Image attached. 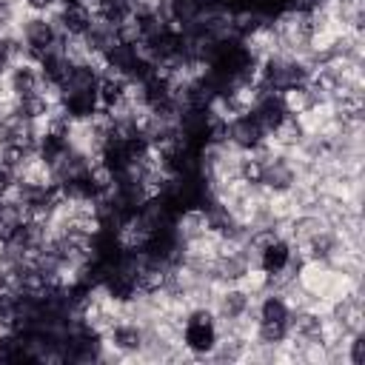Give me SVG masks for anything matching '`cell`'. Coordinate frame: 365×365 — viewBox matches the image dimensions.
I'll return each mask as SVG.
<instances>
[{"mask_svg": "<svg viewBox=\"0 0 365 365\" xmlns=\"http://www.w3.org/2000/svg\"><path fill=\"white\" fill-rule=\"evenodd\" d=\"M17 31H20L23 43H26L31 51H37L40 57H43L46 51H51V48L57 46V40H60V31L54 29V23H51L46 14H31V11H26V14L20 17V23H17Z\"/></svg>", "mask_w": 365, "mask_h": 365, "instance_id": "1", "label": "cell"}, {"mask_svg": "<svg viewBox=\"0 0 365 365\" xmlns=\"http://www.w3.org/2000/svg\"><path fill=\"white\" fill-rule=\"evenodd\" d=\"M251 305H254V299H251V294H248L242 285H222V288L217 291L214 302H211L217 319H237V317H242Z\"/></svg>", "mask_w": 365, "mask_h": 365, "instance_id": "2", "label": "cell"}, {"mask_svg": "<svg viewBox=\"0 0 365 365\" xmlns=\"http://www.w3.org/2000/svg\"><path fill=\"white\" fill-rule=\"evenodd\" d=\"M268 134H265V128L259 125V120L248 111V114H242V117H234V120H228V143L237 148V151H251L257 143H262Z\"/></svg>", "mask_w": 365, "mask_h": 365, "instance_id": "3", "label": "cell"}, {"mask_svg": "<svg viewBox=\"0 0 365 365\" xmlns=\"http://www.w3.org/2000/svg\"><path fill=\"white\" fill-rule=\"evenodd\" d=\"M217 328L214 322H185L182 328V345L194 354V362H205L208 354L217 345Z\"/></svg>", "mask_w": 365, "mask_h": 365, "instance_id": "4", "label": "cell"}, {"mask_svg": "<svg viewBox=\"0 0 365 365\" xmlns=\"http://www.w3.org/2000/svg\"><path fill=\"white\" fill-rule=\"evenodd\" d=\"M108 345H114L128 362H137L140 351H143V342H145V334L137 322H117L106 336H103Z\"/></svg>", "mask_w": 365, "mask_h": 365, "instance_id": "5", "label": "cell"}, {"mask_svg": "<svg viewBox=\"0 0 365 365\" xmlns=\"http://www.w3.org/2000/svg\"><path fill=\"white\" fill-rule=\"evenodd\" d=\"M171 231L182 242L200 237L202 231H208V211L205 208H182V211H177L174 222H171Z\"/></svg>", "mask_w": 365, "mask_h": 365, "instance_id": "6", "label": "cell"}, {"mask_svg": "<svg viewBox=\"0 0 365 365\" xmlns=\"http://www.w3.org/2000/svg\"><path fill=\"white\" fill-rule=\"evenodd\" d=\"M6 80H9L11 91H14V97L20 100V97H26V94H34L43 77H40V68H37V63L20 60V63H14V66L9 68Z\"/></svg>", "mask_w": 365, "mask_h": 365, "instance_id": "7", "label": "cell"}, {"mask_svg": "<svg viewBox=\"0 0 365 365\" xmlns=\"http://www.w3.org/2000/svg\"><path fill=\"white\" fill-rule=\"evenodd\" d=\"M279 100H282V106H285L288 114H305V111H311L314 106H322V103H325L322 97H317V94L308 88V83L279 88Z\"/></svg>", "mask_w": 365, "mask_h": 365, "instance_id": "8", "label": "cell"}, {"mask_svg": "<svg viewBox=\"0 0 365 365\" xmlns=\"http://www.w3.org/2000/svg\"><path fill=\"white\" fill-rule=\"evenodd\" d=\"M125 83L128 77H117V74H100L97 80V88H94V97H97V106L100 108H117L123 100H125Z\"/></svg>", "mask_w": 365, "mask_h": 365, "instance_id": "9", "label": "cell"}, {"mask_svg": "<svg viewBox=\"0 0 365 365\" xmlns=\"http://www.w3.org/2000/svg\"><path fill=\"white\" fill-rule=\"evenodd\" d=\"M254 311H257V322H288V314H291L282 294H277V291L262 294L254 302Z\"/></svg>", "mask_w": 365, "mask_h": 365, "instance_id": "10", "label": "cell"}, {"mask_svg": "<svg viewBox=\"0 0 365 365\" xmlns=\"http://www.w3.org/2000/svg\"><path fill=\"white\" fill-rule=\"evenodd\" d=\"M288 259H291V242L288 240H277L274 245H268L265 251H259L257 265L265 268V271H277V268L288 265Z\"/></svg>", "mask_w": 365, "mask_h": 365, "instance_id": "11", "label": "cell"}, {"mask_svg": "<svg viewBox=\"0 0 365 365\" xmlns=\"http://www.w3.org/2000/svg\"><path fill=\"white\" fill-rule=\"evenodd\" d=\"M31 154H34V151H29V148H23V145H17V143H3V145H0V168L9 171V174H17V171L23 168V163H26Z\"/></svg>", "mask_w": 365, "mask_h": 365, "instance_id": "12", "label": "cell"}, {"mask_svg": "<svg viewBox=\"0 0 365 365\" xmlns=\"http://www.w3.org/2000/svg\"><path fill=\"white\" fill-rule=\"evenodd\" d=\"M288 336V322H257L254 331V342H265V345H282Z\"/></svg>", "mask_w": 365, "mask_h": 365, "instance_id": "13", "label": "cell"}, {"mask_svg": "<svg viewBox=\"0 0 365 365\" xmlns=\"http://www.w3.org/2000/svg\"><path fill=\"white\" fill-rule=\"evenodd\" d=\"M202 9H205V0H171V17L185 26L194 23Z\"/></svg>", "mask_w": 365, "mask_h": 365, "instance_id": "14", "label": "cell"}, {"mask_svg": "<svg viewBox=\"0 0 365 365\" xmlns=\"http://www.w3.org/2000/svg\"><path fill=\"white\" fill-rule=\"evenodd\" d=\"M262 163L259 160H254L251 154H242L240 157V168H237V177L245 182V185H259L262 182Z\"/></svg>", "mask_w": 365, "mask_h": 365, "instance_id": "15", "label": "cell"}, {"mask_svg": "<svg viewBox=\"0 0 365 365\" xmlns=\"http://www.w3.org/2000/svg\"><path fill=\"white\" fill-rule=\"evenodd\" d=\"M345 362L362 365L365 362V334H351L345 342Z\"/></svg>", "mask_w": 365, "mask_h": 365, "instance_id": "16", "label": "cell"}, {"mask_svg": "<svg viewBox=\"0 0 365 365\" xmlns=\"http://www.w3.org/2000/svg\"><path fill=\"white\" fill-rule=\"evenodd\" d=\"M60 0H23V9L31 14H48Z\"/></svg>", "mask_w": 365, "mask_h": 365, "instance_id": "17", "label": "cell"}, {"mask_svg": "<svg viewBox=\"0 0 365 365\" xmlns=\"http://www.w3.org/2000/svg\"><path fill=\"white\" fill-rule=\"evenodd\" d=\"M60 3H80V0H60Z\"/></svg>", "mask_w": 365, "mask_h": 365, "instance_id": "18", "label": "cell"}]
</instances>
